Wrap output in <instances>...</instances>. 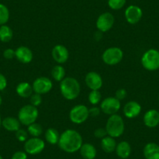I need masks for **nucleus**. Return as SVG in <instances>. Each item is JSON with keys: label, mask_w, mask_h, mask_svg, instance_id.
Masks as SVG:
<instances>
[{"label": "nucleus", "mask_w": 159, "mask_h": 159, "mask_svg": "<svg viewBox=\"0 0 159 159\" xmlns=\"http://www.w3.org/2000/svg\"><path fill=\"white\" fill-rule=\"evenodd\" d=\"M59 147L66 153H75L80 151L83 144V138L79 132L72 129H66L60 134Z\"/></svg>", "instance_id": "obj_1"}, {"label": "nucleus", "mask_w": 159, "mask_h": 159, "mask_svg": "<svg viewBox=\"0 0 159 159\" xmlns=\"http://www.w3.org/2000/svg\"><path fill=\"white\" fill-rule=\"evenodd\" d=\"M60 92L62 97L69 101L77 98L80 93V84L76 78L67 76L60 82Z\"/></svg>", "instance_id": "obj_2"}, {"label": "nucleus", "mask_w": 159, "mask_h": 159, "mask_svg": "<svg viewBox=\"0 0 159 159\" xmlns=\"http://www.w3.org/2000/svg\"><path fill=\"white\" fill-rule=\"evenodd\" d=\"M105 129L108 136L113 138L121 137L125 130V124L123 117L117 114L110 116L107 120Z\"/></svg>", "instance_id": "obj_3"}, {"label": "nucleus", "mask_w": 159, "mask_h": 159, "mask_svg": "<svg viewBox=\"0 0 159 159\" xmlns=\"http://www.w3.org/2000/svg\"><path fill=\"white\" fill-rule=\"evenodd\" d=\"M38 117V110L37 107L32 105H26L20 109L18 112V119L24 126L35 123Z\"/></svg>", "instance_id": "obj_4"}, {"label": "nucleus", "mask_w": 159, "mask_h": 159, "mask_svg": "<svg viewBox=\"0 0 159 159\" xmlns=\"http://www.w3.org/2000/svg\"><path fill=\"white\" fill-rule=\"evenodd\" d=\"M141 64L148 71L159 70V51L151 48L145 52L141 57Z\"/></svg>", "instance_id": "obj_5"}, {"label": "nucleus", "mask_w": 159, "mask_h": 159, "mask_svg": "<svg viewBox=\"0 0 159 159\" xmlns=\"http://www.w3.org/2000/svg\"><path fill=\"white\" fill-rule=\"evenodd\" d=\"M102 58L105 64L108 66H114L123 60V52L120 48L111 47L104 52Z\"/></svg>", "instance_id": "obj_6"}, {"label": "nucleus", "mask_w": 159, "mask_h": 159, "mask_svg": "<svg viewBox=\"0 0 159 159\" xmlns=\"http://www.w3.org/2000/svg\"><path fill=\"white\" fill-rule=\"evenodd\" d=\"M89 118V108L84 105H77L71 108L70 119L75 124H82Z\"/></svg>", "instance_id": "obj_7"}, {"label": "nucleus", "mask_w": 159, "mask_h": 159, "mask_svg": "<svg viewBox=\"0 0 159 159\" xmlns=\"http://www.w3.org/2000/svg\"><path fill=\"white\" fill-rule=\"evenodd\" d=\"M45 148V143L40 137H31L24 142V150L27 154L35 155L43 151Z\"/></svg>", "instance_id": "obj_8"}, {"label": "nucleus", "mask_w": 159, "mask_h": 159, "mask_svg": "<svg viewBox=\"0 0 159 159\" xmlns=\"http://www.w3.org/2000/svg\"><path fill=\"white\" fill-rule=\"evenodd\" d=\"M121 108V102L116 97H108L104 99L100 105L101 111L106 115L116 114Z\"/></svg>", "instance_id": "obj_9"}, {"label": "nucleus", "mask_w": 159, "mask_h": 159, "mask_svg": "<svg viewBox=\"0 0 159 159\" xmlns=\"http://www.w3.org/2000/svg\"><path fill=\"white\" fill-rule=\"evenodd\" d=\"M52 81L46 76L38 77L34 80V81L33 82V84H32L34 92L41 94V95L49 92L52 88Z\"/></svg>", "instance_id": "obj_10"}, {"label": "nucleus", "mask_w": 159, "mask_h": 159, "mask_svg": "<svg viewBox=\"0 0 159 159\" xmlns=\"http://www.w3.org/2000/svg\"><path fill=\"white\" fill-rule=\"evenodd\" d=\"M115 23L114 16L111 13H104L98 16L96 21V27L102 33L111 30Z\"/></svg>", "instance_id": "obj_11"}, {"label": "nucleus", "mask_w": 159, "mask_h": 159, "mask_svg": "<svg viewBox=\"0 0 159 159\" xmlns=\"http://www.w3.org/2000/svg\"><path fill=\"white\" fill-rule=\"evenodd\" d=\"M85 83L91 91H99L103 85V80L97 72L91 71L87 73L85 76Z\"/></svg>", "instance_id": "obj_12"}, {"label": "nucleus", "mask_w": 159, "mask_h": 159, "mask_svg": "<svg viewBox=\"0 0 159 159\" xmlns=\"http://www.w3.org/2000/svg\"><path fill=\"white\" fill-rule=\"evenodd\" d=\"M142 16H143V11L137 6L131 5L125 10V17L126 21L132 25L137 24L141 20Z\"/></svg>", "instance_id": "obj_13"}, {"label": "nucleus", "mask_w": 159, "mask_h": 159, "mask_svg": "<svg viewBox=\"0 0 159 159\" xmlns=\"http://www.w3.org/2000/svg\"><path fill=\"white\" fill-rule=\"evenodd\" d=\"M52 56L57 63L63 64L68 60L70 54L66 47L62 45H57L53 47L52 50Z\"/></svg>", "instance_id": "obj_14"}, {"label": "nucleus", "mask_w": 159, "mask_h": 159, "mask_svg": "<svg viewBox=\"0 0 159 159\" xmlns=\"http://www.w3.org/2000/svg\"><path fill=\"white\" fill-rule=\"evenodd\" d=\"M141 105L135 101H130L124 105L123 113L128 119H134L141 112Z\"/></svg>", "instance_id": "obj_15"}, {"label": "nucleus", "mask_w": 159, "mask_h": 159, "mask_svg": "<svg viewBox=\"0 0 159 159\" xmlns=\"http://www.w3.org/2000/svg\"><path fill=\"white\" fill-rule=\"evenodd\" d=\"M15 57L21 63H30L33 59V52L27 46H20L15 50Z\"/></svg>", "instance_id": "obj_16"}, {"label": "nucleus", "mask_w": 159, "mask_h": 159, "mask_svg": "<svg viewBox=\"0 0 159 159\" xmlns=\"http://www.w3.org/2000/svg\"><path fill=\"white\" fill-rule=\"evenodd\" d=\"M143 123L147 127L154 128L159 125V111L150 109L143 115Z\"/></svg>", "instance_id": "obj_17"}, {"label": "nucleus", "mask_w": 159, "mask_h": 159, "mask_svg": "<svg viewBox=\"0 0 159 159\" xmlns=\"http://www.w3.org/2000/svg\"><path fill=\"white\" fill-rule=\"evenodd\" d=\"M145 159H159V145L155 143H148L143 148Z\"/></svg>", "instance_id": "obj_18"}, {"label": "nucleus", "mask_w": 159, "mask_h": 159, "mask_svg": "<svg viewBox=\"0 0 159 159\" xmlns=\"http://www.w3.org/2000/svg\"><path fill=\"white\" fill-rule=\"evenodd\" d=\"M20 124L19 119L12 116L6 117L2 120V126L4 129L10 132H16L20 129Z\"/></svg>", "instance_id": "obj_19"}, {"label": "nucleus", "mask_w": 159, "mask_h": 159, "mask_svg": "<svg viewBox=\"0 0 159 159\" xmlns=\"http://www.w3.org/2000/svg\"><path fill=\"white\" fill-rule=\"evenodd\" d=\"M80 153L84 159H94L97 156L95 147L89 143H83L80 149Z\"/></svg>", "instance_id": "obj_20"}, {"label": "nucleus", "mask_w": 159, "mask_h": 159, "mask_svg": "<svg viewBox=\"0 0 159 159\" xmlns=\"http://www.w3.org/2000/svg\"><path fill=\"white\" fill-rule=\"evenodd\" d=\"M115 151L121 159L129 158L131 154V146L127 141H121L117 144Z\"/></svg>", "instance_id": "obj_21"}, {"label": "nucleus", "mask_w": 159, "mask_h": 159, "mask_svg": "<svg viewBox=\"0 0 159 159\" xmlns=\"http://www.w3.org/2000/svg\"><path fill=\"white\" fill-rule=\"evenodd\" d=\"M16 92L20 97L23 98H27L33 94V87L27 82H21L16 86Z\"/></svg>", "instance_id": "obj_22"}, {"label": "nucleus", "mask_w": 159, "mask_h": 159, "mask_svg": "<svg viewBox=\"0 0 159 159\" xmlns=\"http://www.w3.org/2000/svg\"><path fill=\"white\" fill-rule=\"evenodd\" d=\"M116 146H117V143L115 138L110 136H106L102 139L101 147L105 153H112L113 151H116Z\"/></svg>", "instance_id": "obj_23"}, {"label": "nucleus", "mask_w": 159, "mask_h": 159, "mask_svg": "<svg viewBox=\"0 0 159 159\" xmlns=\"http://www.w3.org/2000/svg\"><path fill=\"white\" fill-rule=\"evenodd\" d=\"M45 137L46 141L50 144H58L60 138V134L59 131L55 128H48L45 131Z\"/></svg>", "instance_id": "obj_24"}, {"label": "nucleus", "mask_w": 159, "mask_h": 159, "mask_svg": "<svg viewBox=\"0 0 159 159\" xmlns=\"http://www.w3.org/2000/svg\"><path fill=\"white\" fill-rule=\"evenodd\" d=\"M13 33L12 29L9 26L4 25L0 26V41L4 43L10 42L13 38Z\"/></svg>", "instance_id": "obj_25"}, {"label": "nucleus", "mask_w": 159, "mask_h": 159, "mask_svg": "<svg viewBox=\"0 0 159 159\" xmlns=\"http://www.w3.org/2000/svg\"><path fill=\"white\" fill-rule=\"evenodd\" d=\"M52 76L56 81L61 82L66 77V70L61 65L55 66L52 69Z\"/></svg>", "instance_id": "obj_26"}, {"label": "nucleus", "mask_w": 159, "mask_h": 159, "mask_svg": "<svg viewBox=\"0 0 159 159\" xmlns=\"http://www.w3.org/2000/svg\"><path fill=\"white\" fill-rule=\"evenodd\" d=\"M27 132L32 137H39L43 133V127L36 122L27 126Z\"/></svg>", "instance_id": "obj_27"}, {"label": "nucleus", "mask_w": 159, "mask_h": 159, "mask_svg": "<svg viewBox=\"0 0 159 159\" xmlns=\"http://www.w3.org/2000/svg\"><path fill=\"white\" fill-rule=\"evenodd\" d=\"M10 19V11L4 4L0 3V26L4 25Z\"/></svg>", "instance_id": "obj_28"}, {"label": "nucleus", "mask_w": 159, "mask_h": 159, "mask_svg": "<svg viewBox=\"0 0 159 159\" xmlns=\"http://www.w3.org/2000/svg\"><path fill=\"white\" fill-rule=\"evenodd\" d=\"M102 99V94L99 91H91L88 94V101L91 105H98Z\"/></svg>", "instance_id": "obj_29"}, {"label": "nucleus", "mask_w": 159, "mask_h": 159, "mask_svg": "<svg viewBox=\"0 0 159 159\" xmlns=\"http://www.w3.org/2000/svg\"><path fill=\"white\" fill-rule=\"evenodd\" d=\"M126 0H108V5L111 10H118L123 8Z\"/></svg>", "instance_id": "obj_30"}, {"label": "nucleus", "mask_w": 159, "mask_h": 159, "mask_svg": "<svg viewBox=\"0 0 159 159\" xmlns=\"http://www.w3.org/2000/svg\"><path fill=\"white\" fill-rule=\"evenodd\" d=\"M15 136L16 138L19 140L20 142H25L28 139V132L26 131L25 129H20L16 132H15Z\"/></svg>", "instance_id": "obj_31"}, {"label": "nucleus", "mask_w": 159, "mask_h": 159, "mask_svg": "<svg viewBox=\"0 0 159 159\" xmlns=\"http://www.w3.org/2000/svg\"><path fill=\"white\" fill-rule=\"evenodd\" d=\"M42 98L41 94L34 93V94H33L30 96V105H34L35 107H38L42 104Z\"/></svg>", "instance_id": "obj_32"}, {"label": "nucleus", "mask_w": 159, "mask_h": 159, "mask_svg": "<svg viewBox=\"0 0 159 159\" xmlns=\"http://www.w3.org/2000/svg\"><path fill=\"white\" fill-rule=\"evenodd\" d=\"M94 135L96 138H98V139H102L104 137H105L106 136H108V134H107V131L105 129V128H98L94 130Z\"/></svg>", "instance_id": "obj_33"}, {"label": "nucleus", "mask_w": 159, "mask_h": 159, "mask_svg": "<svg viewBox=\"0 0 159 159\" xmlns=\"http://www.w3.org/2000/svg\"><path fill=\"white\" fill-rule=\"evenodd\" d=\"M127 96V91H126L123 88H120V89H118L116 91V94H115V97L119 101H122L123 99H125Z\"/></svg>", "instance_id": "obj_34"}, {"label": "nucleus", "mask_w": 159, "mask_h": 159, "mask_svg": "<svg viewBox=\"0 0 159 159\" xmlns=\"http://www.w3.org/2000/svg\"><path fill=\"white\" fill-rule=\"evenodd\" d=\"M11 159H27V154L25 151H18L13 154Z\"/></svg>", "instance_id": "obj_35"}, {"label": "nucleus", "mask_w": 159, "mask_h": 159, "mask_svg": "<svg viewBox=\"0 0 159 159\" xmlns=\"http://www.w3.org/2000/svg\"><path fill=\"white\" fill-rule=\"evenodd\" d=\"M3 56L7 59H12L15 57V50L12 48H7L3 52Z\"/></svg>", "instance_id": "obj_36"}, {"label": "nucleus", "mask_w": 159, "mask_h": 159, "mask_svg": "<svg viewBox=\"0 0 159 159\" xmlns=\"http://www.w3.org/2000/svg\"><path fill=\"white\" fill-rule=\"evenodd\" d=\"M7 87V80L3 74L0 73V91H3Z\"/></svg>", "instance_id": "obj_37"}, {"label": "nucleus", "mask_w": 159, "mask_h": 159, "mask_svg": "<svg viewBox=\"0 0 159 159\" xmlns=\"http://www.w3.org/2000/svg\"><path fill=\"white\" fill-rule=\"evenodd\" d=\"M101 113V108H98V107H92V108H89V116L91 117H97L100 115Z\"/></svg>", "instance_id": "obj_38"}, {"label": "nucleus", "mask_w": 159, "mask_h": 159, "mask_svg": "<svg viewBox=\"0 0 159 159\" xmlns=\"http://www.w3.org/2000/svg\"><path fill=\"white\" fill-rule=\"evenodd\" d=\"M102 38V32H101L100 30H98V31L94 34V38L96 39V41H99Z\"/></svg>", "instance_id": "obj_39"}, {"label": "nucleus", "mask_w": 159, "mask_h": 159, "mask_svg": "<svg viewBox=\"0 0 159 159\" xmlns=\"http://www.w3.org/2000/svg\"><path fill=\"white\" fill-rule=\"evenodd\" d=\"M2 97H1V95H0V106H1V105H2Z\"/></svg>", "instance_id": "obj_40"}, {"label": "nucleus", "mask_w": 159, "mask_h": 159, "mask_svg": "<svg viewBox=\"0 0 159 159\" xmlns=\"http://www.w3.org/2000/svg\"><path fill=\"white\" fill-rule=\"evenodd\" d=\"M2 126V119H1V116H0V127Z\"/></svg>", "instance_id": "obj_41"}, {"label": "nucleus", "mask_w": 159, "mask_h": 159, "mask_svg": "<svg viewBox=\"0 0 159 159\" xmlns=\"http://www.w3.org/2000/svg\"><path fill=\"white\" fill-rule=\"evenodd\" d=\"M0 159H3V157H2V155H1V154H0Z\"/></svg>", "instance_id": "obj_42"}, {"label": "nucleus", "mask_w": 159, "mask_h": 159, "mask_svg": "<svg viewBox=\"0 0 159 159\" xmlns=\"http://www.w3.org/2000/svg\"><path fill=\"white\" fill-rule=\"evenodd\" d=\"M158 100H159V96H158Z\"/></svg>", "instance_id": "obj_43"}, {"label": "nucleus", "mask_w": 159, "mask_h": 159, "mask_svg": "<svg viewBox=\"0 0 159 159\" xmlns=\"http://www.w3.org/2000/svg\"><path fill=\"white\" fill-rule=\"evenodd\" d=\"M126 159H129V158H126Z\"/></svg>", "instance_id": "obj_44"}]
</instances>
